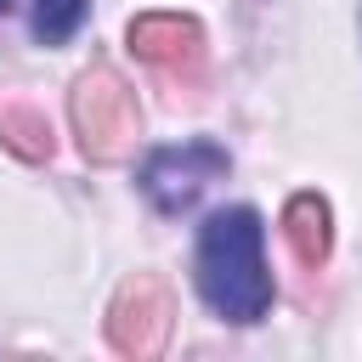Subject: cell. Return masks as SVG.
Here are the masks:
<instances>
[{
  "instance_id": "obj_1",
  "label": "cell",
  "mask_w": 362,
  "mask_h": 362,
  "mask_svg": "<svg viewBox=\"0 0 362 362\" xmlns=\"http://www.w3.org/2000/svg\"><path fill=\"white\" fill-rule=\"evenodd\" d=\"M198 294L221 322H260L272 305V277L260 260V215L249 204L215 209L198 232V260H192Z\"/></svg>"
},
{
  "instance_id": "obj_2",
  "label": "cell",
  "mask_w": 362,
  "mask_h": 362,
  "mask_svg": "<svg viewBox=\"0 0 362 362\" xmlns=\"http://www.w3.org/2000/svg\"><path fill=\"white\" fill-rule=\"evenodd\" d=\"M68 119H74V136H79V153L90 164H124L141 141V107H136V90L107 68V62H90L74 90H68Z\"/></svg>"
},
{
  "instance_id": "obj_3",
  "label": "cell",
  "mask_w": 362,
  "mask_h": 362,
  "mask_svg": "<svg viewBox=\"0 0 362 362\" xmlns=\"http://www.w3.org/2000/svg\"><path fill=\"white\" fill-rule=\"evenodd\" d=\"M170 328H175V294H170V283L158 272L124 277L119 294H113V305H107V345L119 356L153 362V356H164Z\"/></svg>"
},
{
  "instance_id": "obj_4",
  "label": "cell",
  "mask_w": 362,
  "mask_h": 362,
  "mask_svg": "<svg viewBox=\"0 0 362 362\" xmlns=\"http://www.w3.org/2000/svg\"><path fill=\"white\" fill-rule=\"evenodd\" d=\"M221 175H226V147L198 136V141H181V147H158L141 164V192L153 198V209L175 215V209L198 204V192L209 181H221Z\"/></svg>"
},
{
  "instance_id": "obj_5",
  "label": "cell",
  "mask_w": 362,
  "mask_h": 362,
  "mask_svg": "<svg viewBox=\"0 0 362 362\" xmlns=\"http://www.w3.org/2000/svg\"><path fill=\"white\" fill-rule=\"evenodd\" d=\"M124 40H130V51H136L141 62H153L158 74H170V79H181V85H198V79H204L209 45H204V28H198L192 17H181V11H141V17H130Z\"/></svg>"
},
{
  "instance_id": "obj_6",
  "label": "cell",
  "mask_w": 362,
  "mask_h": 362,
  "mask_svg": "<svg viewBox=\"0 0 362 362\" xmlns=\"http://www.w3.org/2000/svg\"><path fill=\"white\" fill-rule=\"evenodd\" d=\"M283 238H288L294 260L317 272V266L328 260V249H334V215H328V198H322V192H294V198L283 204Z\"/></svg>"
},
{
  "instance_id": "obj_7",
  "label": "cell",
  "mask_w": 362,
  "mask_h": 362,
  "mask_svg": "<svg viewBox=\"0 0 362 362\" xmlns=\"http://www.w3.org/2000/svg\"><path fill=\"white\" fill-rule=\"evenodd\" d=\"M0 136H6V147H11L17 158H28V164L51 158V124H45V113H40L28 96H6V102H0Z\"/></svg>"
},
{
  "instance_id": "obj_8",
  "label": "cell",
  "mask_w": 362,
  "mask_h": 362,
  "mask_svg": "<svg viewBox=\"0 0 362 362\" xmlns=\"http://www.w3.org/2000/svg\"><path fill=\"white\" fill-rule=\"evenodd\" d=\"M85 11H90V0H34V34L45 45H62L85 23Z\"/></svg>"
},
{
  "instance_id": "obj_9",
  "label": "cell",
  "mask_w": 362,
  "mask_h": 362,
  "mask_svg": "<svg viewBox=\"0 0 362 362\" xmlns=\"http://www.w3.org/2000/svg\"><path fill=\"white\" fill-rule=\"evenodd\" d=\"M6 6H11V0H0V11H6Z\"/></svg>"
}]
</instances>
